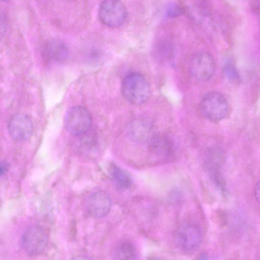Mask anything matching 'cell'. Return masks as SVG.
<instances>
[{
    "instance_id": "e0dca14e",
    "label": "cell",
    "mask_w": 260,
    "mask_h": 260,
    "mask_svg": "<svg viewBox=\"0 0 260 260\" xmlns=\"http://www.w3.org/2000/svg\"><path fill=\"white\" fill-rule=\"evenodd\" d=\"M254 193V196L255 197L256 201L258 202H259V182H258L255 186Z\"/></svg>"
},
{
    "instance_id": "5bb4252c",
    "label": "cell",
    "mask_w": 260,
    "mask_h": 260,
    "mask_svg": "<svg viewBox=\"0 0 260 260\" xmlns=\"http://www.w3.org/2000/svg\"><path fill=\"white\" fill-rule=\"evenodd\" d=\"M112 175L115 184L120 189L124 190L130 186L131 178L122 169L114 166L112 169Z\"/></svg>"
},
{
    "instance_id": "8fae6325",
    "label": "cell",
    "mask_w": 260,
    "mask_h": 260,
    "mask_svg": "<svg viewBox=\"0 0 260 260\" xmlns=\"http://www.w3.org/2000/svg\"><path fill=\"white\" fill-rule=\"evenodd\" d=\"M148 144L150 151L161 158L167 159L172 157L174 153V143L168 136L155 135Z\"/></svg>"
},
{
    "instance_id": "44dd1931",
    "label": "cell",
    "mask_w": 260,
    "mask_h": 260,
    "mask_svg": "<svg viewBox=\"0 0 260 260\" xmlns=\"http://www.w3.org/2000/svg\"><path fill=\"white\" fill-rule=\"evenodd\" d=\"M4 173L3 168L0 166V176H1Z\"/></svg>"
},
{
    "instance_id": "52a82bcc",
    "label": "cell",
    "mask_w": 260,
    "mask_h": 260,
    "mask_svg": "<svg viewBox=\"0 0 260 260\" xmlns=\"http://www.w3.org/2000/svg\"><path fill=\"white\" fill-rule=\"evenodd\" d=\"M99 16L104 24L111 27H116L121 25L125 21L127 11L120 2L107 0L101 3Z\"/></svg>"
},
{
    "instance_id": "6da1fadb",
    "label": "cell",
    "mask_w": 260,
    "mask_h": 260,
    "mask_svg": "<svg viewBox=\"0 0 260 260\" xmlns=\"http://www.w3.org/2000/svg\"><path fill=\"white\" fill-rule=\"evenodd\" d=\"M123 97L134 105L145 103L150 95V87L145 77L138 73H132L123 79L121 85Z\"/></svg>"
},
{
    "instance_id": "5b68a950",
    "label": "cell",
    "mask_w": 260,
    "mask_h": 260,
    "mask_svg": "<svg viewBox=\"0 0 260 260\" xmlns=\"http://www.w3.org/2000/svg\"><path fill=\"white\" fill-rule=\"evenodd\" d=\"M188 70L196 80L203 82L208 81L213 76L215 71L214 58L207 52L196 53L189 60Z\"/></svg>"
},
{
    "instance_id": "277c9868",
    "label": "cell",
    "mask_w": 260,
    "mask_h": 260,
    "mask_svg": "<svg viewBox=\"0 0 260 260\" xmlns=\"http://www.w3.org/2000/svg\"><path fill=\"white\" fill-rule=\"evenodd\" d=\"M48 235L40 226L31 225L26 228L21 238V245L24 252L34 256L41 254L46 247Z\"/></svg>"
},
{
    "instance_id": "8992f818",
    "label": "cell",
    "mask_w": 260,
    "mask_h": 260,
    "mask_svg": "<svg viewBox=\"0 0 260 260\" xmlns=\"http://www.w3.org/2000/svg\"><path fill=\"white\" fill-rule=\"evenodd\" d=\"M174 237L175 243L179 248L184 251H191L200 244L202 232L197 224L187 221L179 225Z\"/></svg>"
},
{
    "instance_id": "4fadbf2b",
    "label": "cell",
    "mask_w": 260,
    "mask_h": 260,
    "mask_svg": "<svg viewBox=\"0 0 260 260\" xmlns=\"http://www.w3.org/2000/svg\"><path fill=\"white\" fill-rule=\"evenodd\" d=\"M114 260H136L137 252L134 245L124 240L118 243L113 252Z\"/></svg>"
},
{
    "instance_id": "d6986e66",
    "label": "cell",
    "mask_w": 260,
    "mask_h": 260,
    "mask_svg": "<svg viewBox=\"0 0 260 260\" xmlns=\"http://www.w3.org/2000/svg\"><path fill=\"white\" fill-rule=\"evenodd\" d=\"M71 260H92L89 257L84 255H78L73 257Z\"/></svg>"
},
{
    "instance_id": "ba28073f",
    "label": "cell",
    "mask_w": 260,
    "mask_h": 260,
    "mask_svg": "<svg viewBox=\"0 0 260 260\" xmlns=\"http://www.w3.org/2000/svg\"><path fill=\"white\" fill-rule=\"evenodd\" d=\"M33 128L30 118L25 114L13 116L8 124V130L12 138L17 141H24L31 136Z\"/></svg>"
},
{
    "instance_id": "7a4b0ae2",
    "label": "cell",
    "mask_w": 260,
    "mask_h": 260,
    "mask_svg": "<svg viewBox=\"0 0 260 260\" xmlns=\"http://www.w3.org/2000/svg\"><path fill=\"white\" fill-rule=\"evenodd\" d=\"M91 116L86 108L81 106L71 108L67 112L64 124L67 130L75 136L84 135L89 131Z\"/></svg>"
},
{
    "instance_id": "9a60e30c",
    "label": "cell",
    "mask_w": 260,
    "mask_h": 260,
    "mask_svg": "<svg viewBox=\"0 0 260 260\" xmlns=\"http://www.w3.org/2000/svg\"><path fill=\"white\" fill-rule=\"evenodd\" d=\"M223 73L225 77L231 81L235 82L239 79L238 73L235 67L231 63L226 64L223 68Z\"/></svg>"
},
{
    "instance_id": "9c48e42d",
    "label": "cell",
    "mask_w": 260,
    "mask_h": 260,
    "mask_svg": "<svg viewBox=\"0 0 260 260\" xmlns=\"http://www.w3.org/2000/svg\"><path fill=\"white\" fill-rule=\"evenodd\" d=\"M111 200L104 191H98L89 196L87 202V209L92 217L100 218L106 216L110 211Z\"/></svg>"
},
{
    "instance_id": "ac0fdd59",
    "label": "cell",
    "mask_w": 260,
    "mask_h": 260,
    "mask_svg": "<svg viewBox=\"0 0 260 260\" xmlns=\"http://www.w3.org/2000/svg\"><path fill=\"white\" fill-rule=\"evenodd\" d=\"M259 2L254 1L251 4V8L255 13H259Z\"/></svg>"
},
{
    "instance_id": "2e32d148",
    "label": "cell",
    "mask_w": 260,
    "mask_h": 260,
    "mask_svg": "<svg viewBox=\"0 0 260 260\" xmlns=\"http://www.w3.org/2000/svg\"><path fill=\"white\" fill-rule=\"evenodd\" d=\"M167 12L169 16H177L179 15L182 12V8L177 4H174L168 9Z\"/></svg>"
},
{
    "instance_id": "ffe728a7",
    "label": "cell",
    "mask_w": 260,
    "mask_h": 260,
    "mask_svg": "<svg viewBox=\"0 0 260 260\" xmlns=\"http://www.w3.org/2000/svg\"><path fill=\"white\" fill-rule=\"evenodd\" d=\"M149 260H165L162 258L158 257H152L150 258Z\"/></svg>"
},
{
    "instance_id": "7c38bea8",
    "label": "cell",
    "mask_w": 260,
    "mask_h": 260,
    "mask_svg": "<svg viewBox=\"0 0 260 260\" xmlns=\"http://www.w3.org/2000/svg\"><path fill=\"white\" fill-rule=\"evenodd\" d=\"M43 53V56L47 60L61 62L67 58L69 50L63 42L54 39L45 44Z\"/></svg>"
},
{
    "instance_id": "3957f363",
    "label": "cell",
    "mask_w": 260,
    "mask_h": 260,
    "mask_svg": "<svg viewBox=\"0 0 260 260\" xmlns=\"http://www.w3.org/2000/svg\"><path fill=\"white\" fill-rule=\"evenodd\" d=\"M200 106L204 117L214 122L223 119L226 116L229 109L226 99L217 92H212L205 95Z\"/></svg>"
},
{
    "instance_id": "30bf717a",
    "label": "cell",
    "mask_w": 260,
    "mask_h": 260,
    "mask_svg": "<svg viewBox=\"0 0 260 260\" xmlns=\"http://www.w3.org/2000/svg\"><path fill=\"white\" fill-rule=\"evenodd\" d=\"M128 134L133 141L141 143H148L155 135L152 123L146 119L132 122L128 127Z\"/></svg>"
}]
</instances>
